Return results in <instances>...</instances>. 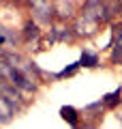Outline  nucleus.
Listing matches in <instances>:
<instances>
[{"label":"nucleus","mask_w":122,"mask_h":129,"mask_svg":"<svg viewBox=\"0 0 122 129\" xmlns=\"http://www.w3.org/2000/svg\"><path fill=\"white\" fill-rule=\"evenodd\" d=\"M28 2H30L32 15H34L36 22H43V24H49V22H51L54 5H51L49 0H28Z\"/></svg>","instance_id":"1"},{"label":"nucleus","mask_w":122,"mask_h":129,"mask_svg":"<svg viewBox=\"0 0 122 129\" xmlns=\"http://www.w3.org/2000/svg\"><path fill=\"white\" fill-rule=\"evenodd\" d=\"M81 15H86V17H90V19H96V22H101V24L109 19L103 0H86V2H84V9H81Z\"/></svg>","instance_id":"2"},{"label":"nucleus","mask_w":122,"mask_h":129,"mask_svg":"<svg viewBox=\"0 0 122 129\" xmlns=\"http://www.w3.org/2000/svg\"><path fill=\"white\" fill-rule=\"evenodd\" d=\"M99 24L101 22H96V19H90V17H86V15H81L79 19L75 22V35L77 37H92L96 30H99Z\"/></svg>","instance_id":"3"},{"label":"nucleus","mask_w":122,"mask_h":129,"mask_svg":"<svg viewBox=\"0 0 122 129\" xmlns=\"http://www.w3.org/2000/svg\"><path fill=\"white\" fill-rule=\"evenodd\" d=\"M51 5H54V13L58 15L62 22L75 17V5H73L71 0H54Z\"/></svg>","instance_id":"4"},{"label":"nucleus","mask_w":122,"mask_h":129,"mask_svg":"<svg viewBox=\"0 0 122 129\" xmlns=\"http://www.w3.org/2000/svg\"><path fill=\"white\" fill-rule=\"evenodd\" d=\"M111 62H122V26H113V41H111Z\"/></svg>","instance_id":"5"},{"label":"nucleus","mask_w":122,"mask_h":129,"mask_svg":"<svg viewBox=\"0 0 122 129\" xmlns=\"http://www.w3.org/2000/svg\"><path fill=\"white\" fill-rule=\"evenodd\" d=\"M15 108H17V106H15L13 101H9L7 97L0 95V123H7V120H11V116H13Z\"/></svg>","instance_id":"6"},{"label":"nucleus","mask_w":122,"mask_h":129,"mask_svg":"<svg viewBox=\"0 0 122 129\" xmlns=\"http://www.w3.org/2000/svg\"><path fill=\"white\" fill-rule=\"evenodd\" d=\"M15 45V35L11 28L0 24V47H13Z\"/></svg>","instance_id":"7"},{"label":"nucleus","mask_w":122,"mask_h":129,"mask_svg":"<svg viewBox=\"0 0 122 129\" xmlns=\"http://www.w3.org/2000/svg\"><path fill=\"white\" fill-rule=\"evenodd\" d=\"M51 35H54V39H58V41H67V39H71V28L69 26H62V24H56V26H51Z\"/></svg>","instance_id":"8"},{"label":"nucleus","mask_w":122,"mask_h":129,"mask_svg":"<svg viewBox=\"0 0 122 129\" xmlns=\"http://www.w3.org/2000/svg\"><path fill=\"white\" fill-rule=\"evenodd\" d=\"M24 37H26L28 43H30L32 39H34V41H39L41 30H39V26H36V22H28L26 26H24Z\"/></svg>","instance_id":"9"},{"label":"nucleus","mask_w":122,"mask_h":129,"mask_svg":"<svg viewBox=\"0 0 122 129\" xmlns=\"http://www.w3.org/2000/svg\"><path fill=\"white\" fill-rule=\"evenodd\" d=\"M60 116H62L67 123H71V125H77V112H75V108H71V106H64V108H60Z\"/></svg>","instance_id":"10"},{"label":"nucleus","mask_w":122,"mask_h":129,"mask_svg":"<svg viewBox=\"0 0 122 129\" xmlns=\"http://www.w3.org/2000/svg\"><path fill=\"white\" fill-rule=\"evenodd\" d=\"M103 5H105V11H107L109 17L118 15V11H120V0H103Z\"/></svg>","instance_id":"11"},{"label":"nucleus","mask_w":122,"mask_h":129,"mask_svg":"<svg viewBox=\"0 0 122 129\" xmlns=\"http://www.w3.org/2000/svg\"><path fill=\"white\" fill-rule=\"evenodd\" d=\"M79 64H81V67H96V64H99V58H96L94 54H88V52H84V54H81Z\"/></svg>","instance_id":"12"},{"label":"nucleus","mask_w":122,"mask_h":129,"mask_svg":"<svg viewBox=\"0 0 122 129\" xmlns=\"http://www.w3.org/2000/svg\"><path fill=\"white\" fill-rule=\"evenodd\" d=\"M103 103H105V106H109V108H113L116 103H120V88L113 90V92H109V95H105L103 97Z\"/></svg>","instance_id":"13"},{"label":"nucleus","mask_w":122,"mask_h":129,"mask_svg":"<svg viewBox=\"0 0 122 129\" xmlns=\"http://www.w3.org/2000/svg\"><path fill=\"white\" fill-rule=\"evenodd\" d=\"M77 67H81V64H79V62H73L71 67H69V69L60 71V73H58V78H64V75H73V73H75V71H77Z\"/></svg>","instance_id":"14"},{"label":"nucleus","mask_w":122,"mask_h":129,"mask_svg":"<svg viewBox=\"0 0 122 129\" xmlns=\"http://www.w3.org/2000/svg\"><path fill=\"white\" fill-rule=\"evenodd\" d=\"M120 13H122V7H120Z\"/></svg>","instance_id":"15"}]
</instances>
